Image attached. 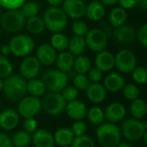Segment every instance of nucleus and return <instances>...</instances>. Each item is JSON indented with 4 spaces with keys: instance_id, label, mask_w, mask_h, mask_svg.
I'll return each instance as SVG.
<instances>
[{
    "instance_id": "e433bc0d",
    "label": "nucleus",
    "mask_w": 147,
    "mask_h": 147,
    "mask_svg": "<svg viewBox=\"0 0 147 147\" xmlns=\"http://www.w3.org/2000/svg\"><path fill=\"white\" fill-rule=\"evenodd\" d=\"M71 147H96L94 140L88 135H81L74 137Z\"/></svg>"
},
{
    "instance_id": "a878e982",
    "label": "nucleus",
    "mask_w": 147,
    "mask_h": 147,
    "mask_svg": "<svg viewBox=\"0 0 147 147\" xmlns=\"http://www.w3.org/2000/svg\"><path fill=\"white\" fill-rule=\"evenodd\" d=\"M127 18V10H125L121 7L114 8L113 9H111L109 15V22L113 28H117L125 24Z\"/></svg>"
},
{
    "instance_id": "393cba45",
    "label": "nucleus",
    "mask_w": 147,
    "mask_h": 147,
    "mask_svg": "<svg viewBox=\"0 0 147 147\" xmlns=\"http://www.w3.org/2000/svg\"><path fill=\"white\" fill-rule=\"evenodd\" d=\"M73 139L74 135L72 132L67 127H60L53 134L54 144L58 146H70Z\"/></svg>"
},
{
    "instance_id": "f3484780",
    "label": "nucleus",
    "mask_w": 147,
    "mask_h": 147,
    "mask_svg": "<svg viewBox=\"0 0 147 147\" xmlns=\"http://www.w3.org/2000/svg\"><path fill=\"white\" fill-rule=\"evenodd\" d=\"M57 51L50 44H41L36 51V58L42 65L49 66L55 62Z\"/></svg>"
},
{
    "instance_id": "bb28decb",
    "label": "nucleus",
    "mask_w": 147,
    "mask_h": 147,
    "mask_svg": "<svg viewBox=\"0 0 147 147\" xmlns=\"http://www.w3.org/2000/svg\"><path fill=\"white\" fill-rule=\"evenodd\" d=\"M86 48V43L84 37L80 36H72L71 39H69L68 42V52L71 53L73 56H78L84 53Z\"/></svg>"
},
{
    "instance_id": "2f4dec72",
    "label": "nucleus",
    "mask_w": 147,
    "mask_h": 147,
    "mask_svg": "<svg viewBox=\"0 0 147 147\" xmlns=\"http://www.w3.org/2000/svg\"><path fill=\"white\" fill-rule=\"evenodd\" d=\"M69 39L66 35L64 34L59 32V33H53V34L51 37V46L58 52H64L67 49L68 47Z\"/></svg>"
},
{
    "instance_id": "a18cd8bd",
    "label": "nucleus",
    "mask_w": 147,
    "mask_h": 147,
    "mask_svg": "<svg viewBox=\"0 0 147 147\" xmlns=\"http://www.w3.org/2000/svg\"><path fill=\"white\" fill-rule=\"evenodd\" d=\"M23 127H24V131L28 132V134H33L37 130L38 127V122L34 118H25L23 121Z\"/></svg>"
},
{
    "instance_id": "bf43d9fd",
    "label": "nucleus",
    "mask_w": 147,
    "mask_h": 147,
    "mask_svg": "<svg viewBox=\"0 0 147 147\" xmlns=\"http://www.w3.org/2000/svg\"><path fill=\"white\" fill-rule=\"evenodd\" d=\"M59 147H69V146H59Z\"/></svg>"
},
{
    "instance_id": "7c9ffc66",
    "label": "nucleus",
    "mask_w": 147,
    "mask_h": 147,
    "mask_svg": "<svg viewBox=\"0 0 147 147\" xmlns=\"http://www.w3.org/2000/svg\"><path fill=\"white\" fill-rule=\"evenodd\" d=\"M73 68L75 69L77 73L86 74L91 68V61L85 55H78L74 58Z\"/></svg>"
},
{
    "instance_id": "6ab92c4d",
    "label": "nucleus",
    "mask_w": 147,
    "mask_h": 147,
    "mask_svg": "<svg viewBox=\"0 0 147 147\" xmlns=\"http://www.w3.org/2000/svg\"><path fill=\"white\" fill-rule=\"evenodd\" d=\"M85 90L88 100L96 104L102 103L107 97V90L100 83H90Z\"/></svg>"
},
{
    "instance_id": "4be33fe9",
    "label": "nucleus",
    "mask_w": 147,
    "mask_h": 147,
    "mask_svg": "<svg viewBox=\"0 0 147 147\" xmlns=\"http://www.w3.org/2000/svg\"><path fill=\"white\" fill-rule=\"evenodd\" d=\"M32 136V143L35 147H53V135L46 129H37Z\"/></svg>"
},
{
    "instance_id": "2eb2a0df",
    "label": "nucleus",
    "mask_w": 147,
    "mask_h": 147,
    "mask_svg": "<svg viewBox=\"0 0 147 147\" xmlns=\"http://www.w3.org/2000/svg\"><path fill=\"white\" fill-rule=\"evenodd\" d=\"M103 112L105 120L108 122L116 124L124 120L127 114V109L122 103L115 102L108 105Z\"/></svg>"
},
{
    "instance_id": "7ed1b4c3",
    "label": "nucleus",
    "mask_w": 147,
    "mask_h": 147,
    "mask_svg": "<svg viewBox=\"0 0 147 147\" xmlns=\"http://www.w3.org/2000/svg\"><path fill=\"white\" fill-rule=\"evenodd\" d=\"M45 28L52 33H59L64 30L68 23V17L59 7H49L43 16Z\"/></svg>"
},
{
    "instance_id": "ddd939ff",
    "label": "nucleus",
    "mask_w": 147,
    "mask_h": 147,
    "mask_svg": "<svg viewBox=\"0 0 147 147\" xmlns=\"http://www.w3.org/2000/svg\"><path fill=\"white\" fill-rule=\"evenodd\" d=\"M61 6L67 17L78 20L85 16L86 3L84 0H64Z\"/></svg>"
},
{
    "instance_id": "a211bd4d",
    "label": "nucleus",
    "mask_w": 147,
    "mask_h": 147,
    "mask_svg": "<svg viewBox=\"0 0 147 147\" xmlns=\"http://www.w3.org/2000/svg\"><path fill=\"white\" fill-rule=\"evenodd\" d=\"M95 65L102 72L111 71L115 67V54L106 50L97 53L95 58Z\"/></svg>"
},
{
    "instance_id": "1a4fd4ad",
    "label": "nucleus",
    "mask_w": 147,
    "mask_h": 147,
    "mask_svg": "<svg viewBox=\"0 0 147 147\" xmlns=\"http://www.w3.org/2000/svg\"><path fill=\"white\" fill-rule=\"evenodd\" d=\"M115 66L121 73H131L137 66L135 54L128 49H121L115 55Z\"/></svg>"
},
{
    "instance_id": "f704fd0d",
    "label": "nucleus",
    "mask_w": 147,
    "mask_h": 147,
    "mask_svg": "<svg viewBox=\"0 0 147 147\" xmlns=\"http://www.w3.org/2000/svg\"><path fill=\"white\" fill-rule=\"evenodd\" d=\"M20 9H21L20 11L22 12V14L26 19L37 16L39 12V5L34 2L24 3Z\"/></svg>"
},
{
    "instance_id": "9d476101",
    "label": "nucleus",
    "mask_w": 147,
    "mask_h": 147,
    "mask_svg": "<svg viewBox=\"0 0 147 147\" xmlns=\"http://www.w3.org/2000/svg\"><path fill=\"white\" fill-rule=\"evenodd\" d=\"M84 37L86 47H88L92 52L99 53L105 50L108 46L107 34L100 28H92L89 30Z\"/></svg>"
},
{
    "instance_id": "f257e3e1",
    "label": "nucleus",
    "mask_w": 147,
    "mask_h": 147,
    "mask_svg": "<svg viewBox=\"0 0 147 147\" xmlns=\"http://www.w3.org/2000/svg\"><path fill=\"white\" fill-rule=\"evenodd\" d=\"M5 97L10 102H19L27 94V81L21 75H9L3 79V87Z\"/></svg>"
},
{
    "instance_id": "58836bf2",
    "label": "nucleus",
    "mask_w": 147,
    "mask_h": 147,
    "mask_svg": "<svg viewBox=\"0 0 147 147\" xmlns=\"http://www.w3.org/2000/svg\"><path fill=\"white\" fill-rule=\"evenodd\" d=\"M73 82V86L78 90H85L89 84H90L88 77L85 74H79L77 73L72 79Z\"/></svg>"
},
{
    "instance_id": "6e6552de",
    "label": "nucleus",
    "mask_w": 147,
    "mask_h": 147,
    "mask_svg": "<svg viewBox=\"0 0 147 147\" xmlns=\"http://www.w3.org/2000/svg\"><path fill=\"white\" fill-rule=\"evenodd\" d=\"M26 18L20 9H9L0 18V25L3 30L9 33H16L25 26Z\"/></svg>"
},
{
    "instance_id": "49530a36",
    "label": "nucleus",
    "mask_w": 147,
    "mask_h": 147,
    "mask_svg": "<svg viewBox=\"0 0 147 147\" xmlns=\"http://www.w3.org/2000/svg\"><path fill=\"white\" fill-rule=\"evenodd\" d=\"M136 38L139 40L140 44L144 47H147V24L145 23L140 27L138 32H136Z\"/></svg>"
},
{
    "instance_id": "72a5a7b5",
    "label": "nucleus",
    "mask_w": 147,
    "mask_h": 147,
    "mask_svg": "<svg viewBox=\"0 0 147 147\" xmlns=\"http://www.w3.org/2000/svg\"><path fill=\"white\" fill-rule=\"evenodd\" d=\"M86 117L88 118L89 121L95 126H100L105 121L104 112L99 107H92L87 110Z\"/></svg>"
},
{
    "instance_id": "6e6d98bb",
    "label": "nucleus",
    "mask_w": 147,
    "mask_h": 147,
    "mask_svg": "<svg viewBox=\"0 0 147 147\" xmlns=\"http://www.w3.org/2000/svg\"><path fill=\"white\" fill-rule=\"evenodd\" d=\"M115 147H134L132 145H130L129 143L127 142H120Z\"/></svg>"
},
{
    "instance_id": "f03ea898",
    "label": "nucleus",
    "mask_w": 147,
    "mask_h": 147,
    "mask_svg": "<svg viewBox=\"0 0 147 147\" xmlns=\"http://www.w3.org/2000/svg\"><path fill=\"white\" fill-rule=\"evenodd\" d=\"M96 137L102 147H115L121 142V134L115 124L106 121L98 126Z\"/></svg>"
},
{
    "instance_id": "79ce46f5",
    "label": "nucleus",
    "mask_w": 147,
    "mask_h": 147,
    "mask_svg": "<svg viewBox=\"0 0 147 147\" xmlns=\"http://www.w3.org/2000/svg\"><path fill=\"white\" fill-rule=\"evenodd\" d=\"M61 96L64 98V100L68 102L73 100L78 99V90L74 86H65L61 90Z\"/></svg>"
},
{
    "instance_id": "37998d69",
    "label": "nucleus",
    "mask_w": 147,
    "mask_h": 147,
    "mask_svg": "<svg viewBox=\"0 0 147 147\" xmlns=\"http://www.w3.org/2000/svg\"><path fill=\"white\" fill-rule=\"evenodd\" d=\"M70 129L72 132L74 137L81 136V135H84L85 134V132L87 131V125L83 120L82 121H75L72 123L71 127Z\"/></svg>"
},
{
    "instance_id": "09e8293b",
    "label": "nucleus",
    "mask_w": 147,
    "mask_h": 147,
    "mask_svg": "<svg viewBox=\"0 0 147 147\" xmlns=\"http://www.w3.org/2000/svg\"><path fill=\"white\" fill-rule=\"evenodd\" d=\"M120 7L125 10L132 9L137 6V0H119L118 1Z\"/></svg>"
},
{
    "instance_id": "0eeeda50",
    "label": "nucleus",
    "mask_w": 147,
    "mask_h": 147,
    "mask_svg": "<svg viewBox=\"0 0 147 147\" xmlns=\"http://www.w3.org/2000/svg\"><path fill=\"white\" fill-rule=\"evenodd\" d=\"M41 109L48 115L57 116L63 114L65 109L66 102L60 93L50 92L40 99Z\"/></svg>"
},
{
    "instance_id": "4d7b16f0",
    "label": "nucleus",
    "mask_w": 147,
    "mask_h": 147,
    "mask_svg": "<svg viewBox=\"0 0 147 147\" xmlns=\"http://www.w3.org/2000/svg\"><path fill=\"white\" fill-rule=\"evenodd\" d=\"M3 79L0 78V90H3Z\"/></svg>"
},
{
    "instance_id": "dca6fc26",
    "label": "nucleus",
    "mask_w": 147,
    "mask_h": 147,
    "mask_svg": "<svg viewBox=\"0 0 147 147\" xmlns=\"http://www.w3.org/2000/svg\"><path fill=\"white\" fill-rule=\"evenodd\" d=\"M65 110L67 115L74 121H82L87 115V107L85 103L78 99L66 102Z\"/></svg>"
},
{
    "instance_id": "c9c22d12",
    "label": "nucleus",
    "mask_w": 147,
    "mask_h": 147,
    "mask_svg": "<svg viewBox=\"0 0 147 147\" xmlns=\"http://www.w3.org/2000/svg\"><path fill=\"white\" fill-rule=\"evenodd\" d=\"M13 65L6 56L0 55V78L4 79L12 74Z\"/></svg>"
},
{
    "instance_id": "de8ad7c7",
    "label": "nucleus",
    "mask_w": 147,
    "mask_h": 147,
    "mask_svg": "<svg viewBox=\"0 0 147 147\" xmlns=\"http://www.w3.org/2000/svg\"><path fill=\"white\" fill-rule=\"evenodd\" d=\"M88 73V78L90 83H99L102 79V71L95 68H90V70L87 72Z\"/></svg>"
},
{
    "instance_id": "412c9836",
    "label": "nucleus",
    "mask_w": 147,
    "mask_h": 147,
    "mask_svg": "<svg viewBox=\"0 0 147 147\" xmlns=\"http://www.w3.org/2000/svg\"><path fill=\"white\" fill-rule=\"evenodd\" d=\"M19 123V114L12 109H6L0 113V127L10 131L16 127Z\"/></svg>"
},
{
    "instance_id": "5701e85b",
    "label": "nucleus",
    "mask_w": 147,
    "mask_h": 147,
    "mask_svg": "<svg viewBox=\"0 0 147 147\" xmlns=\"http://www.w3.org/2000/svg\"><path fill=\"white\" fill-rule=\"evenodd\" d=\"M106 13L105 5L101 1H92L89 4H86L85 16L91 21L102 20Z\"/></svg>"
},
{
    "instance_id": "4468645a",
    "label": "nucleus",
    "mask_w": 147,
    "mask_h": 147,
    "mask_svg": "<svg viewBox=\"0 0 147 147\" xmlns=\"http://www.w3.org/2000/svg\"><path fill=\"white\" fill-rule=\"evenodd\" d=\"M113 38L121 45H130L136 39V31L131 25L123 24L115 28L113 30Z\"/></svg>"
},
{
    "instance_id": "ea45409f",
    "label": "nucleus",
    "mask_w": 147,
    "mask_h": 147,
    "mask_svg": "<svg viewBox=\"0 0 147 147\" xmlns=\"http://www.w3.org/2000/svg\"><path fill=\"white\" fill-rule=\"evenodd\" d=\"M132 78L138 84H146L147 82V71L145 67H135L131 72Z\"/></svg>"
},
{
    "instance_id": "20e7f679",
    "label": "nucleus",
    "mask_w": 147,
    "mask_h": 147,
    "mask_svg": "<svg viewBox=\"0 0 147 147\" xmlns=\"http://www.w3.org/2000/svg\"><path fill=\"white\" fill-rule=\"evenodd\" d=\"M40 80L44 84L46 90L50 92L59 93L65 86H67L69 78L67 73L58 69H49L41 74Z\"/></svg>"
},
{
    "instance_id": "aec40b11",
    "label": "nucleus",
    "mask_w": 147,
    "mask_h": 147,
    "mask_svg": "<svg viewBox=\"0 0 147 147\" xmlns=\"http://www.w3.org/2000/svg\"><path fill=\"white\" fill-rule=\"evenodd\" d=\"M125 84V78L121 73L110 72L104 78L102 85L104 86L107 91L115 93L121 90Z\"/></svg>"
},
{
    "instance_id": "473e14b6",
    "label": "nucleus",
    "mask_w": 147,
    "mask_h": 147,
    "mask_svg": "<svg viewBox=\"0 0 147 147\" xmlns=\"http://www.w3.org/2000/svg\"><path fill=\"white\" fill-rule=\"evenodd\" d=\"M14 147H28L32 143V136L24 130L16 132L11 138Z\"/></svg>"
},
{
    "instance_id": "c85d7f7f",
    "label": "nucleus",
    "mask_w": 147,
    "mask_h": 147,
    "mask_svg": "<svg viewBox=\"0 0 147 147\" xmlns=\"http://www.w3.org/2000/svg\"><path fill=\"white\" fill-rule=\"evenodd\" d=\"M25 27L27 30L33 34H40L46 28L43 19L37 16L27 18L25 22Z\"/></svg>"
},
{
    "instance_id": "3c124183",
    "label": "nucleus",
    "mask_w": 147,
    "mask_h": 147,
    "mask_svg": "<svg viewBox=\"0 0 147 147\" xmlns=\"http://www.w3.org/2000/svg\"><path fill=\"white\" fill-rule=\"evenodd\" d=\"M0 52L2 53V55L3 56H7L10 53V49H9V47L8 44H4L3 46H1V48H0Z\"/></svg>"
},
{
    "instance_id": "5fc2aeb1",
    "label": "nucleus",
    "mask_w": 147,
    "mask_h": 147,
    "mask_svg": "<svg viewBox=\"0 0 147 147\" xmlns=\"http://www.w3.org/2000/svg\"><path fill=\"white\" fill-rule=\"evenodd\" d=\"M119 0H101V2L104 4V5H109V6H112L115 5V3H118Z\"/></svg>"
},
{
    "instance_id": "4c0bfd02",
    "label": "nucleus",
    "mask_w": 147,
    "mask_h": 147,
    "mask_svg": "<svg viewBox=\"0 0 147 147\" xmlns=\"http://www.w3.org/2000/svg\"><path fill=\"white\" fill-rule=\"evenodd\" d=\"M123 96L126 99L133 101L140 97V89L134 84H127L123 87Z\"/></svg>"
},
{
    "instance_id": "c756f323",
    "label": "nucleus",
    "mask_w": 147,
    "mask_h": 147,
    "mask_svg": "<svg viewBox=\"0 0 147 147\" xmlns=\"http://www.w3.org/2000/svg\"><path fill=\"white\" fill-rule=\"evenodd\" d=\"M46 90V87L40 79L35 78L27 81V93L30 96L39 97L43 96Z\"/></svg>"
},
{
    "instance_id": "a19ab883",
    "label": "nucleus",
    "mask_w": 147,
    "mask_h": 147,
    "mask_svg": "<svg viewBox=\"0 0 147 147\" xmlns=\"http://www.w3.org/2000/svg\"><path fill=\"white\" fill-rule=\"evenodd\" d=\"M71 29H72L74 35L80 36V37H84L87 34L88 31L90 30L87 23L85 22L78 20V19L72 23Z\"/></svg>"
},
{
    "instance_id": "9b49d317",
    "label": "nucleus",
    "mask_w": 147,
    "mask_h": 147,
    "mask_svg": "<svg viewBox=\"0 0 147 147\" xmlns=\"http://www.w3.org/2000/svg\"><path fill=\"white\" fill-rule=\"evenodd\" d=\"M41 109L40 99L36 96H24L18 102L17 113L25 118L34 117Z\"/></svg>"
},
{
    "instance_id": "8fccbe9b",
    "label": "nucleus",
    "mask_w": 147,
    "mask_h": 147,
    "mask_svg": "<svg viewBox=\"0 0 147 147\" xmlns=\"http://www.w3.org/2000/svg\"><path fill=\"white\" fill-rule=\"evenodd\" d=\"M0 147H14L11 138L6 134H0Z\"/></svg>"
},
{
    "instance_id": "13d9d810",
    "label": "nucleus",
    "mask_w": 147,
    "mask_h": 147,
    "mask_svg": "<svg viewBox=\"0 0 147 147\" xmlns=\"http://www.w3.org/2000/svg\"><path fill=\"white\" fill-rule=\"evenodd\" d=\"M1 11H2V9H1V6H0V16H1Z\"/></svg>"
},
{
    "instance_id": "cd10ccee",
    "label": "nucleus",
    "mask_w": 147,
    "mask_h": 147,
    "mask_svg": "<svg viewBox=\"0 0 147 147\" xmlns=\"http://www.w3.org/2000/svg\"><path fill=\"white\" fill-rule=\"evenodd\" d=\"M130 113L134 119H143L147 113V104L146 101L140 97L133 100L130 105Z\"/></svg>"
},
{
    "instance_id": "b1692460",
    "label": "nucleus",
    "mask_w": 147,
    "mask_h": 147,
    "mask_svg": "<svg viewBox=\"0 0 147 147\" xmlns=\"http://www.w3.org/2000/svg\"><path fill=\"white\" fill-rule=\"evenodd\" d=\"M54 63L56 64L58 70L67 73L73 68L74 56L69 52H60L57 55Z\"/></svg>"
},
{
    "instance_id": "423d86ee",
    "label": "nucleus",
    "mask_w": 147,
    "mask_h": 147,
    "mask_svg": "<svg viewBox=\"0 0 147 147\" xmlns=\"http://www.w3.org/2000/svg\"><path fill=\"white\" fill-rule=\"evenodd\" d=\"M121 135L130 141H138L142 139L147 132L146 121H141L137 119L124 120L120 128Z\"/></svg>"
},
{
    "instance_id": "603ef678",
    "label": "nucleus",
    "mask_w": 147,
    "mask_h": 147,
    "mask_svg": "<svg viewBox=\"0 0 147 147\" xmlns=\"http://www.w3.org/2000/svg\"><path fill=\"white\" fill-rule=\"evenodd\" d=\"M47 2L52 7H59L62 5L64 0H47Z\"/></svg>"
},
{
    "instance_id": "864d4df0",
    "label": "nucleus",
    "mask_w": 147,
    "mask_h": 147,
    "mask_svg": "<svg viewBox=\"0 0 147 147\" xmlns=\"http://www.w3.org/2000/svg\"><path fill=\"white\" fill-rule=\"evenodd\" d=\"M137 5L143 9H147V0H137Z\"/></svg>"
},
{
    "instance_id": "c03bdc74",
    "label": "nucleus",
    "mask_w": 147,
    "mask_h": 147,
    "mask_svg": "<svg viewBox=\"0 0 147 147\" xmlns=\"http://www.w3.org/2000/svg\"><path fill=\"white\" fill-rule=\"evenodd\" d=\"M25 0H0V6L6 9H19Z\"/></svg>"
},
{
    "instance_id": "39448f33",
    "label": "nucleus",
    "mask_w": 147,
    "mask_h": 147,
    "mask_svg": "<svg viewBox=\"0 0 147 147\" xmlns=\"http://www.w3.org/2000/svg\"><path fill=\"white\" fill-rule=\"evenodd\" d=\"M10 53L17 58L29 56L35 47L34 40L28 34H17L12 37L9 42Z\"/></svg>"
},
{
    "instance_id": "f8f14e48",
    "label": "nucleus",
    "mask_w": 147,
    "mask_h": 147,
    "mask_svg": "<svg viewBox=\"0 0 147 147\" xmlns=\"http://www.w3.org/2000/svg\"><path fill=\"white\" fill-rule=\"evenodd\" d=\"M41 65L34 56H27L20 65V75L24 79L35 78L40 71Z\"/></svg>"
}]
</instances>
